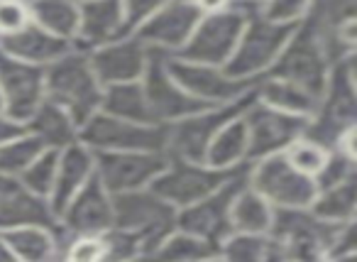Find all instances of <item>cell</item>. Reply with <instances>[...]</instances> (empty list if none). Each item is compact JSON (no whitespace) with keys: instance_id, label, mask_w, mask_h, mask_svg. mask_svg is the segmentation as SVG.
Wrapping results in <instances>:
<instances>
[{"instance_id":"cell-1","label":"cell","mask_w":357,"mask_h":262,"mask_svg":"<svg viewBox=\"0 0 357 262\" xmlns=\"http://www.w3.org/2000/svg\"><path fill=\"white\" fill-rule=\"evenodd\" d=\"M240 3L245 6L250 22H245L248 27H243V35L223 66V74L230 79H250L255 71L269 66L296 30V22H274L259 15L257 10H250L255 0H240Z\"/></svg>"},{"instance_id":"cell-2","label":"cell","mask_w":357,"mask_h":262,"mask_svg":"<svg viewBox=\"0 0 357 262\" xmlns=\"http://www.w3.org/2000/svg\"><path fill=\"white\" fill-rule=\"evenodd\" d=\"M45 91L50 101L66 110L76 125H84L100 105V86L89 59L81 54L59 57L45 74Z\"/></svg>"},{"instance_id":"cell-3","label":"cell","mask_w":357,"mask_h":262,"mask_svg":"<svg viewBox=\"0 0 357 262\" xmlns=\"http://www.w3.org/2000/svg\"><path fill=\"white\" fill-rule=\"evenodd\" d=\"M113 223L118 226V231L137 238L144 252L147 247H157L172 233L176 213L172 203L164 201L154 191L132 189V191L115 194Z\"/></svg>"},{"instance_id":"cell-4","label":"cell","mask_w":357,"mask_h":262,"mask_svg":"<svg viewBox=\"0 0 357 262\" xmlns=\"http://www.w3.org/2000/svg\"><path fill=\"white\" fill-rule=\"evenodd\" d=\"M257 94L248 91L240 96V103H230L223 108H204L199 113L186 115L184 120H178L176 125L169 128L167 135V150L174 154V159H186V162H206V152H208L211 140L218 135V130L233 118L243 115L250 105L255 103Z\"/></svg>"},{"instance_id":"cell-5","label":"cell","mask_w":357,"mask_h":262,"mask_svg":"<svg viewBox=\"0 0 357 262\" xmlns=\"http://www.w3.org/2000/svg\"><path fill=\"white\" fill-rule=\"evenodd\" d=\"M355 59L345 57V59L335 61V69L331 74V84H328L326 103H323L321 113L316 115L311 128L303 133L321 147H333L342 140L347 130L355 125V71H352Z\"/></svg>"},{"instance_id":"cell-6","label":"cell","mask_w":357,"mask_h":262,"mask_svg":"<svg viewBox=\"0 0 357 262\" xmlns=\"http://www.w3.org/2000/svg\"><path fill=\"white\" fill-rule=\"evenodd\" d=\"M245 22H248V13L235 8L215 10L208 17H201L189 40L178 47V59L208 66L225 64L243 35Z\"/></svg>"},{"instance_id":"cell-7","label":"cell","mask_w":357,"mask_h":262,"mask_svg":"<svg viewBox=\"0 0 357 262\" xmlns=\"http://www.w3.org/2000/svg\"><path fill=\"white\" fill-rule=\"evenodd\" d=\"M248 167H204V162H186L176 159L172 167H164L152 179V191L162 196L164 201L176 203V206H189L199 198L208 196L211 191L225 184L230 177L245 172Z\"/></svg>"},{"instance_id":"cell-8","label":"cell","mask_w":357,"mask_h":262,"mask_svg":"<svg viewBox=\"0 0 357 262\" xmlns=\"http://www.w3.org/2000/svg\"><path fill=\"white\" fill-rule=\"evenodd\" d=\"M340 226L342 223H326L323 218L303 213L301 208L277 206L269 231L282 245L284 257H318L321 247H331Z\"/></svg>"},{"instance_id":"cell-9","label":"cell","mask_w":357,"mask_h":262,"mask_svg":"<svg viewBox=\"0 0 357 262\" xmlns=\"http://www.w3.org/2000/svg\"><path fill=\"white\" fill-rule=\"evenodd\" d=\"M169 128L159 123H130L113 115H91L81 130V140L96 150H167Z\"/></svg>"},{"instance_id":"cell-10","label":"cell","mask_w":357,"mask_h":262,"mask_svg":"<svg viewBox=\"0 0 357 262\" xmlns=\"http://www.w3.org/2000/svg\"><path fill=\"white\" fill-rule=\"evenodd\" d=\"M289 40H291L289 47L284 45V50L279 52V61L274 64L272 76L274 79L291 81V84L301 86L303 91H308V94L318 99L323 94V89H326L328 64L321 42H318V37L313 35V30L306 22Z\"/></svg>"},{"instance_id":"cell-11","label":"cell","mask_w":357,"mask_h":262,"mask_svg":"<svg viewBox=\"0 0 357 262\" xmlns=\"http://www.w3.org/2000/svg\"><path fill=\"white\" fill-rule=\"evenodd\" d=\"M245 174H248V169L230 177L208 196L199 198L189 206H181L184 211L176 216L178 228L211 242L223 240L230 233V206H233L235 196L245 189Z\"/></svg>"},{"instance_id":"cell-12","label":"cell","mask_w":357,"mask_h":262,"mask_svg":"<svg viewBox=\"0 0 357 262\" xmlns=\"http://www.w3.org/2000/svg\"><path fill=\"white\" fill-rule=\"evenodd\" d=\"M252 184L264 201L287 208L308 206L318 194L316 179L298 172L287 154H267V159L255 172Z\"/></svg>"},{"instance_id":"cell-13","label":"cell","mask_w":357,"mask_h":262,"mask_svg":"<svg viewBox=\"0 0 357 262\" xmlns=\"http://www.w3.org/2000/svg\"><path fill=\"white\" fill-rule=\"evenodd\" d=\"M142 89H144V96H147L154 123L186 118V115L199 113V110L213 105V103H206V101L196 99V96L186 94V91L169 76L167 64H164V52H159L157 47H152V52H149L147 66H144Z\"/></svg>"},{"instance_id":"cell-14","label":"cell","mask_w":357,"mask_h":262,"mask_svg":"<svg viewBox=\"0 0 357 262\" xmlns=\"http://www.w3.org/2000/svg\"><path fill=\"white\" fill-rule=\"evenodd\" d=\"M248 123V157H267L291 145L306 130V118L274 105H250L245 110Z\"/></svg>"},{"instance_id":"cell-15","label":"cell","mask_w":357,"mask_h":262,"mask_svg":"<svg viewBox=\"0 0 357 262\" xmlns=\"http://www.w3.org/2000/svg\"><path fill=\"white\" fill-rule=\"evenodd\" d=\"M167 164L162 152L149 150H100L98 179L110 194H123L152 182Z\"/></svg>"},{"instance_id":"cell-16","label":"cell","mask_w":357,"mask_h":262,"mask_svg":"<svg viewBox=\"0 0 357 262\" xmlns=\"http://www.w3.org/2000/svg\"><path fill=\"white\" fill-rule=\"evenodd\" d=\"M167 71L186 94L196 99L213 103V101H233L238 96L248 94L252 86H257V79H230L220 69L208 64H196V61L184 59H164Z\"/></svg>"},{"instance_id":"cell-17","label":"cell","mask_w":357,"mask_h":262,"mask_svg":"<svg viewBox=\"0 0 357 262\" xmlns=\"http://www.w3.org/2000/svg\"><path fill=\"white\" fill-rule=\"evenodd\" d=\"M199 20L201 8L194 0H169L147 20L139 22L135 40L142 45H154L157 50H178L189 40Z\"/></svg>"},{"instance_id":"cell-18","label":"cell","mask_w":357,"mask_h":262,"mask_svg":"<svg viewBox=\"0 0 357 262\" xmlns=\"http://www.w3.org/2000/svg\"><path fill=\"white\" fill-rule=\"evenodd\" d=\"M0 94L6 101L8 115L13 120H17V123H22L42 103L45 71L37 64L13 59V57L0 52Z\"/></svg>"},{"instance_id":"cell-19","label":"cell","mask_w":357,"mask_h":262,"mask_svg":"<svg viewBox=\"0 0 357 262\" xmlns=\"http://www.w3.org/2000/svg\"><path fill=\"white\" fill-rule=\"evenodd\" d=\"M89 64L98 84H125V81H135L144 74L147 52L142 50L139 40H123L93 52Z\"/></svg>"},{"instance_id":"cell-20","label":"cell","mask_w":357,"mask_h":262,"mask_svg":"<svg viewBox=\"0 0 357 262\" xmlns=\"http://www.w3.org/2000/svg\"><path fill=\"white\" fill-rule=\"evenodd\" d=\"M64 211L66 226L76 233H105L113 226V203L105 196V187L98 177L86 179Z\"/></svg>"},{"instance_id":"cell-21","label":"cell","mask_w":357,"mask_h":262,"mask_svg":"<svg viewBox=\"0 0 357 262\" xmlns=\"http://www.w3.org/2000/svg\"><path fill=\"white\" fill-rule=\"evenodd\" d=\"M0 52L13 57V59L42 66L64 57L69 52V40L52 35L45 27L37 25V22H27L22 30L0 37Z\"/></svg>"},{"instance_id":"cell-22","label":"cell","mask_w":357,"mask_h":262,"mask_svg":"<svg viewBox=\"0 0 357 262\" xmlns=\"http://www.w3.org/2000/svg\"><path fill=\"white\" fill-rule=\"evenodd\" d=\"M123 0H84L79 8V30L86 45H103L125 35Z\"/></svg>"},{"instance_id":"cell-23","label":"cell","mask_w":357,"mask_h":262,"mask_svg":"<svg viewBox=\"0 0 357 262\" xmlns=\"http://www.w3.org/2000/svg\"><path fill=\"white\" fill-rule=\"evenodd\" d=\"M91 169H93V157H91L89 150L74 143L66 145L64 154H59L56 179H54V187H52V213H64L71 196L91 177Z\"/></svg>"},{"instance_id":"cell-24","label":"cell","mask_w":357,"mask_h":262,"mask_svg":"<svg viewBox=\"0 0 357 262\" xmlns=\"http://www.w3.org/2000/svg\"><path fill=\"white\" fill-rule=\"evenodd\" d=\"M52 208L42 201V196L27 191L22 184H15L6 198L0 201V228L15 226H52Z\"/></svg>"},{"instance_id":"cell-25","label":"cell","mask_w":357,"mask_h":262,"mask_svg":"<svg viewBox=\"0 0 357 262\" xmlns=\"http://www.w3.org/2000/svg\"><path fill=\"white\" fill-rule=\"evenodd\" d=\"M74 125L71 115L61 105H56L54 101H42L27 118L25 128L30 130V135L40 138L45 147H66L74 143Z\"/></svg>"},{"instance_id":"cell-26","label":"cell","mask_w":357,"mask_h":262,"mask_svg":"<svg viewBox=\"0 0 357 262\" xmlns=\"http://www.w3.org/2000/svg\"><path fill=\"white\" fill-rule=\"evenodd\" d=\"M100 103H103V113L113 118L130 120V123H154L144 89L135 81L110 84L105 96H100Z\"/></svg>"},{"instance_id":"cell-27","label":"cell","mask_w":357,"mask_h":262,"mask_svg":"<svg viewBox=\"0 0 357 262\" xmlns=\"http://www.w3.org/2000/svg\"><path fill=\"white\" fill-rule=\"evenodd\" d=\"M30 15L40 27L71 40L79 30V8L74 0H30Z\"/></svg>"},{"instance_id":"cell-28","label":"cell","mask_w":357,"mask_h":262,"mask_svg":"<svg viewBox=\"0 0 357 262\" xmlns=\"http://www.w3.org/2000/svg\"><path fill=\"white\" fill-rule=\"evenodd\" d=\"M245 154H248V123L245 118H233L211 140L206 162L211 167H235V162H240Z\"/></svg>"},{"instance_id":"cell-29","label":"cell","mask_w":357,"mask_h":262,"mask_svg":"<svg viewBox=\"0 0 357 262\" xmlns=\"http://www.w3.org/2000/svg\"><path fill=\"white\" fill-rule=\"evenodd\" d=\"M321 196L313 198V216L331 223H347L355 216V177L321 189Z\"/></svg>"},{"instance_id":"cell-30","label":"cell","mask_w":357,"mask_h":262,"mask_svg":"<svg viewBox=\"0 0 357 262\" xmlns=\"http://www.w3.org/2000/svg\"><path fill=\"white\" fill-rule=\"evenodd\" d=\"M230 221L240 233H264L272 223V211L255 189H243L230 206Z\"/></svg>"},{"instance_id":"cell-31","label":"cell","mask_w":357,"mask_h":262,"mask_svg":"<svg viewBox=\"0 0 357 262\" xmlns=\"http://www.w3.org/2000/svg\"><path fill=\"white\" fill-rule=\"evenodd\" d=\"M262 94V99L267 101V105H274L279 110H289V113H311L318 105V99L311 96L308 91H303L301 86L291 84L284 79H272L267 84H262V89L257 91Z\"/></svg>"},{"instance_id":"cell-32","label":"cell","mask_w":357,"mask_h":262,"mask_svg":"<svg viewBox=\"0 0 357 262\" xmlns=\"http://www.w3.org/2000/svg\"><path fill=\"white\" fill-rule=\"evenodd\" d=\"M3 240L13 250L15 257H25V260H45L52 255V238L42 226H15L6 228Z\"/></svg>"},{"instance_id":"cell-33","label":"cell","mask_w":357,"mask_h":262,"mask_svg":"<svg viewBox=\"0 0 357 262\" xmlns=\"http://www.w3.org/2000/svg\"><path fill=\"white\" fill-rule=\"evenodd\" d=\"M154 255L167 257V260H201V257L220 255V247H215V242L181 231L178 235L164 238L154 250Z\"/></svg>"},{"instance_id":"cell-34","label":"cell","mask_w":357,"mask_h":262,"mask_svg":"<svg viewBox=\"0 0 357 262\" xmlns=\"http://www.w3.org/2000/svg\"><path fill=\"white\" fill-rule=\"evenodd\" d=\"M220 255L230 260H274V257H284V250L277 240L259 238V233H240L225 242Z\"/></svg>"},{"instance_id":"cell-35","label":"cell","mask_w":357,"mask_h":262,"mask_svg":"<svg viewBox=\"0 0 357 262\" xmlns=\"http://www.w3.org/2000/svg\"><path fill=\"white\" fill-rule=\"evenodd\" d=\"M45 150V143L35 135H20L10 143L0 145V174H20L25 167H30L32 159Z\"/></svg>"},{"instance_id":"cell-36","label":"cell","mask_w":357,"mask_h":262,"mask_svg":"<svg viewBox=\"0 0 357 262\" xmlns=\"http://www.w3.org/2000/svg\"><path fill=\"white\" fill-rule=\"evenodd\" d=\"M56 164H59V152L56 150H42L35 159H32L30 167H25L20 172L22 177V187L27 191L37 194V196H45V194L52 191L56 179Z\"/></svg>"},{"instance_id":"cell-37","label":"cell","mask_w":357,"mask_h":262,"mask_svg":"<svg viewBox=\"0 0 357 262\" xmlns=\"http://www.w3.org/2000/svg\"><path fill=\"white\" fill-rule=\"evenodd\" d=\"M316 174H318V179H316V187L318 189L335 187V184H340V182H345V179L355 177V167H352V154L337 147V152L331 154V157H326L323 167L318 169Z\"/></svg>"},{"instance_id":"cell-38","label":"cell","mask_w":357,"mask_h":262,"mask_svg":"<svg viewBox=\"0 0 357 262\" xmlns=\"http://www.w3.org/2000/svg\"><path fill=\"white\" fill-rule=\"evenodd\" d=\"M287 159L298 172L313 177V174L323 167V162H326V152H323L321 145H316L313 140L311 143H291V147H289V152H287Z\"/></svg>"},{"instance_id":"cell-39","label":"cell","mask_w":357,"mask_h":262,"mask_svg":"<svg viewBox=\"0 0 357 262\" xmlns=\"http://www.w3.org/2000/svg\"><path fill=\"white\" fill-rule=\"evenodd\" d=\"M30 22V8L22 0H0V37L13 35Z\"/></svg>"},{"instance_id":"cell-40","label":"cell","mask_w":357,"mask_h":262,"mask_svg":"<svg viewBox=\"0 0 357 262\" xmlns=\"http://www.w3.org/2000/svg\"><path fill=\"white\" fill-rule=\"evenodd\" d=\"M169 3V0H123V15H125V30H132L142 20H147L154 10Z\"/></svg>"},{"instance_id":"cell-41","label":"cell","mask_w":357,"mask_h":262,"mask_svg":"<svg viewBox=\"0 0 357 262\" xmlns=\"http://www.w3.org/2000/svg\"><path fill=\"white\" fill-rule=\"evenodd\" d=\"M306 6L308 0H269L264 17L274 22H296Z\"/></svg>"},{"instance_id":"cell-42","label":"cell","mask_w":357,"mask_h":262,"mask_svg":"<svg viewBox=\"0 0 357 262\" xmlns=\"http://www.w3.org/2000/svg\"><path fill=\"white\" fill-rule=\"evenodd\" d=\"M108 255V242L105 238H81L71 245L69 250V257L74 260H98V257H105Z\"/></svg>"},{"instance_id":"cell-43","label":"cell","mask_w":357,"mask_h":262,"mask_svg":"<svg viewBox=\"0 0 357 262\" xmlns=\"http://www.w3.org/2000/svg\"><path fill=\"white\" fill-rule=\"evenodd\" d=\"M27 128L25 125H20L17 120L13 118H0V145L10 143V140L20 138V135H25Z\"/></svg>"},{"instance_id":"cell-44","label":"cell","mask_w":357,"mask_h":262,"mask_svg":"<svg viewBox=\"0 0 357 262\" xmlns=\"http://www.w3.org/2000/svg\"><path fill=\"white\" fill-rule=\"evenodd\" d=\"M194 3L201 8V13H204V10L215 13V10H220V8L228 6V0H194Z\"/></svg>"},{"instance_id":"cell-45","label":"cell","mask_w":357,"mask_h":262,"mask_svg":"<svg viewBox=\"0 0 357 262\" xmlns=\"http://www.w3.org/2000/svg\"><path fill=\"white\" fill-rule=\"evenodd\" d=\"M17 182H13V177H8V174H0V201L6 198V194L10 191L13 187H15Z\"/></svg>"},{"instance_id":"cell-46","label":"cell","mask_w":357,"mask_h":262,"mask_svg":"<svg viewBox=\"0 0 357 262\" xmlns=\"http://www.w3.org/2000/svg\"><path fill=\"white\" fill-rule=\"evenodd\" d=\"M13 257H15V255H13V250L6 245V240L0 238V260H13Z\"/></svg>"},{"instance_id":"cell-47","label":"cell","mask_w":357,"mask_h":262,"mask_svg":"<svg viewBox=\"0 0 357 262\" xmlns=\"http://www.w3.org/2000/svg\"><path fill=\"white\" fill-rule=\"evenodd\" d=\"M6 108V101H3V94H0V110Z\"/></svg>"},{"instance_id":"cell-48","label":"cell","mask_w":357,"mask_h":262,"mask_svg":"<svg viewBox=\"0 0 357 262\" xmlns=\"http://www.w3.org/2000/svg\"><path fill=\"white\" fill-rule=\"evenodd\" d=\"M22 3H30V0H22Z\"/></svg>"},{"instance_id":"cell-49","label":"cell","mask_w":357,"mask_h":262,"mask_svg":"<svg viewBox=\"0 0 357 262\" xmlns=\"http://www.w3.org/2000/svg\"><path fill=\"white\" fill-rule=\"evenodd\" d=\"M255 3H259V0H255Z\"/></svg>"}]
</instances>
